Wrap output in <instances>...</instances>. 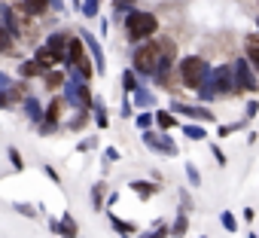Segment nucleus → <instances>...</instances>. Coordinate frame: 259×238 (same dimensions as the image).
<instances>
[{"mask_svg": "<svg viewBox=\"0 0 259 238\" xmlns=\"http://www.w3.org/2000/svg\"><path fill=\"white\" fill-rule=\"evenodd\" d=\"M186 226H189V223H186V217H180V220L174 223V229H171V235H177V238H180V235L186 232Z\"/></svg>", "mask_w": 259, "mask_h": 238, "instance_id": "nucleus-22", "label": "nucleus"}, {"mask_svg": "<svg viewBox=\"0 0 259 238\" xmlns=\"http://www.w3.org/2000/svg\"><path fill=\"white\" fill-rule=\"evenodd\" d=\"M213 156H217V162H220V165H226V153H223L220 147H213Z\"/></svg>", "mask_w": 259, "mask_h": 238, "instance_id": "nucleus-31", "label": "nucleus"}, {"mask_svg": "<svg viewBox=\"0 0 259 238\" xmlns=\"http://www.w3.org/2000/svg\"><path fill=\"white\" fill-rule=\"evenodd\" d=\"M119 4H122V0H119Z\"/></svg>", "mask_w": 259, "mask_h": 238, "instance_id": "nucleus-33", "label": "nucleus"}, {"mask_svg": "<svg viewBox=\"0 0 259 238\" xmlns=\"http://www.w3.org/2000/svg\"><path fill=\"white\" fill-rule=\"evenodd\" d=\"M156 31H159V19L153 13H128L125 16V34H128V40H132V43L150 40Z\"/></svg>", "mask_w": 259, "mask_h": 238, "instance_id": "nucleus-1", "label": "nucleus"}, {"mask_svg": "<svg viewBox=\"0 0 259 238\" xmlns=\"http://www.w3.org/2000/svg\"><path fill=\"white\" fill-rule=\"evenodd\" d=\"M171 110H174V113H183V116H189V119H201V123H213V113H210L207 107H189V104H174Z\"/></svg>", "mask_w": 259, "mask_h": 238, "instance_id": "nucleus-4", "label": "nucleus"}, {"mask_svg": "<svg viewBox=\"0 0 259 238\" xmlns=\"http://www.w3.org/2000/svg\"><path fill=\"white\" fill-rule=\"evenodd\" d=\"M238 129H241L238 123H232V126H223V129H220V138H223V135H232V132H238Z\"/></svg>", "mask_w": 259, "mask_h": 238, "instance_id": "nucleus-29", "label": "nucleus"}, {"mask_svg": "<svg viewBox=\"0 0 259 238\" xmlns=\"http://www.w3.org/2000/svg\"><path fill=\"white\" fill-rule=\"evenodd\" d=\"M52 229H55L61 238H76V232H79V226H76V220H73L70 214H64L61 223H52Z\"/></svg>", "mask_w": 259, "mask_h": 238, "instance_id": "nucleus-5", "label": "nucleus"}, {"mask_svg": "<svg viewBox=\"0 0 259 238\" xmlns=\"http://www.w3.org/2000/svg\"><path fill=\"white\" fill-rule=\"evenodd\" d=\"M10 159H13V168H16V171H22V156H19V150H16V147H10Z\"/></svg>", "mask_w": 259, "mask_h": 238, "instance_id": "nucleus-24", "label": "nucleus"}, {"mask_svg": "<svg viewBox=\"0 0 259 238\" xmlns=\"http://www.w3.org/2000/svg\"><path fill=\"white\" fill-rule=\"evenodd\" d=\"M61 110H64V101H61V98H55V101L46 107V132H52V129L58 126V116H61Z\"/></svg>", "mask_w": 259, "mask_h": 238, "instance_id": "nucleus-6", "label": "nucleus"}, {"mask_svg": "<svg viewBox=\"0 0 259 238\" xmlns=\"http://www.w3.org/2000/svg\"><path fill=\"white\" fill-rule=\"evenodd\" d=\"M250 61H235V76H238V89L241 92H259V86H256V80L250 76V67H247Z\"/></svg>", "mask_w": 259, "mask_h": 238, "instance_id": "nucleus-3", "label": "nucleus"}, {"mask_svg": "<svg viewBox=\"0 0 259 238\" xmlns=\"http://www.w3.org/2000/svg\"><path fill=\"white\" fill-rule=\"evenodd\" d=\"M256 110H259V104H256V101H250V104H247V116H256Z\"/></svg>", "mask_w": 259, "mask_h": 238, "instance_id": "nucleus-32", "label": "nucleus"}, {"mask_svg": "<svg viewBox=\"0 0 259 238\" xmlns=\"http://www.w3.org/2000/svg\"><path fill=\"white\" fill-rule=\"evenodd\" d=\"M34 61L43 67V70H52L55 64H58V55L49 49V46H43V49H37V55H34Z\"/></svg>", "mask_w": 259, "mask_h": 238, "instance_id": "nucleus-8", "label": "nucleus"}, {"mask_svg": "<svg viewBox=\"0 0 259 238\" xmlns=\"http://www.w3.org/2000/svg\"><path fill=\"white\" fill-rule=\"evenodd\" d=\"M183 132H186V138H192V141H201V138H207L201 126H183Z\"/></svg>", "mask_w": 259, "mask_h": 238, "instance_id": "nucleus-17", "label": "nucleus"}, {"mask_svg": "<svg viewBox=\"0 0 259 238\" xmlns=\"http://www.w3.org/2000/svg\"><path fill=\"white\" fill-rule=\"evenodd\" d=\"M132 189H135L138 195H147V199L159 192V186H156V183H147V180H135V183H132Z\"/></svg>", "mask_w": 259, "mask_h": 238, "instance_id": "nucleus-12", "label": "nucleus"}, {"mask_svg": "<svg viewBox=\"0 0 259 238\" xmlns=\"http://www.w3.org/2000/svg\"><path fill=\"white\" fill-rule=\"evenodd\" d=\"M46 46H49V49H52V52L58 55V61H64V58H67V49H64V46H70V40H67L64 34H52Z\"/></svg>", "mask_w": 259, "mask_h": 238, "instance_id": "nucleus-7", "label": "nucleus"}, {"mask_svg": "<svg viewBox=\"0 0 259 238\" xmlns=\"http://www.w3.org/2000/svg\"><path fill=\"white\" fill-rule=\"evenodd\" d=\"M113 229H116V232H125V235H135V232H138L135 223H122L119 217H113Z\"/></svg>", "mask_w": 259, "mask_h": 238, "instance_id": "nucleus-14", "label": "nucleus"}, {"mask_svg": "<svg viewBox=\"0 0 259 238\" xmlns=\"http://www.w3.org/2000/svg\"><path fill=\"white\" fill-rule=\"evenodd\" d=\"M67 98H70V101H79V104L85 107V104H89V89H85V86H70Z\"/></svg>", "mask_w": 259, "mask_h": 238, "instance_id": "nucleus-13", "label": "nucleus"}, {"mask_svg": "<svg viewBox=\"0 0 259 238\" xmlns=\"http://www.w3.org/2000/svg\"><path fill=\"white\" fill-rule=\"evenodd\" d=\"M28 110H31V113H28L31 119H40V107H37V101H31V98H28Z\"/></svg>", "mask_w": 259, "mask_h": 238, "instance_id": "nucleus-27", "label": "nucleus"}, {"mask_svg": "<svg viewBox=\"0 0 259 238\" xmlns=\"http://www.w3.org/2000/svg\"><path fill=\"white\" fill-rule=\"evenodd\" d=\"M61 83H64V80H61V73H46V86H49V89H58Z\"/></svg>", "mask_w": 259, "mask_h": 238, "instance_id": "nucleus-21", "label": "nucleus"}, {"mask_svg": "<svg viewBox=\"0 0 259 238\" xmlns=\"http://www.w3.org/2000/svg\"><path fill=\"white\" fill-rule=\"evenodd\" d=\"M156 123H159V129H174V113H156Z\"/></svg>", "mask_w": 259, "mask_h": 238, "instance_id": "nucleus-15", "label": "nucleus"}, {"mask_svg": "<svg viewBox=\"0 0 259 238\" xmlns=\"http://www.w3.org/2000/svg\"><path fill=\"white\" fill-rule=\"evenodd\" d=\"M49 7V0H25V13L28 16H43Z\"/></svg>", "mask_w": 259, "mask_h": 238, "instance_id": "nucleus-11", "label": "nucleus"}, {"mask_svg": "<svg viewBox=\"0 0 259 238\" xmlns=\"http://www.w3.org/2000/svg\"><path fill=\"white\" fill-rule=\"evenodd\" d=\"M247 58H250V64L259 70V37H256V34L247 37Z\"/></svg>", "mask_w": 259, "mask_h": 238, "instance_id": "nucleus-10", "label": "nucleus"}, {"mask_svg": "<svg viewBox=\"0 0 259 238\" xmlns=\"http://www.w3.org/2000/svg\"><path fill=\"white\" fill-rule=\"evenodd\" d=\"M40 70H43V67H40L37 61H25V64L19 67V73H22V76H37Z\"/></svg>", "mask_w": 259, "mask_h": 238, "instance_id": "nucleus-16", "label": "nucleus"}, {"mask_svg": "<svg viewBox=\"0 0 259 238\" xmlns=\"http://www.w3.org/2000/svg\"><path fill=\"white\" fill-rule=\"evenodd\" d=\"M186 174H189V180H192V186H198V183H201V174H198V171H195L192 165H186Z\"/></svg>", "mask_w": 259, "mask_h": 238, "instance_id": "nucleus-25", "label": "nucleus"}, {"mask_svg": "<svg viewBox=\"0 0 259 238\" xmlns=\"http://www.w3.org/2000/svg\"><path fill=\"white\" fill-rule=\"evenodd\" d=\"M165 235H168V226H159L153 235H141V238H165Z\"/></svg>", "mask_w": 259, "mask_h": 238, "instance_id": "nucleus-28", "label": "nucleus"}, {"mask_svg": "<svg viewBox=\"0 0 259 238\" xmlns=\"http://www.w3.org/2000/svg\"><path fill=\"white\" fill-rule=\"evenodd\" d=\"M150 123H153V116H150V113H144V116H138V126H141V129H147Z\"/></svg>", "mask_w": 259, "mask_h": 238, "instance_id": "nucleus-30", "label": "nucleus"}, {"mask_svg": "<svg viewBox=\"0 0 259 238\" xmlns=\"http://www.w3.org/2000/svg\"><path fill=\"white\" fill-rule=\"evenodd\" d=\"M92 202H95V208H101V202H104V183H95V189H92Z\"/></svg>", "mask_w": 259, "mask_h": 238, "instance_id": "nucleus-19", "label": "nucleus"}, {"mask_svg": "<svg viewBox=\"0 0 259 238\" xmlns=\"http://www.w3.org/2000/svg\"><path fill=\"white\" fill-rule=\"evenodd\" d=\"M217 92H223V95L229 92V70H220L217 73Z\"/></svg>", "mask_w": 259, "mask_h": 238, "instance_id": "nucleus-18", "label": "nucleus"}, {"mask_svg": "<svg viewBox=\"0 0 259 238\" xmlns=\"http://www.w3.org/2000/svg\"><path fill=\"white\" fill-rule=\"evenodd\" d=\"M220 220H223V226H226L229 232H235V229H238V223H235V217H232L229 211H223V214H220Z\"/></svg>", "mask_w": 259, "mask_h": 238, "instance_id": "nucleus-20", "label": "nucleus"}, {"mask_svg": "<svg viewBox=\"0 0 259 238\" xmlns=\"http://www.w3.org/2000/svg\"><path fill=\"white\" fill-rule=\"evenodd\" d=\"M82 58H85V52H82V40L70 37V46H67V61H70V64H79Z\"/></svg>", "mask_w": 259, "mask_h": 238, "instance_id": "nucleus-9", "label": "nucleus"}, {"mask_svg": "<svg viewBox=\"0 0 259 238\" xmlns=\"http://www.w3.org/2000/svg\"><path fill=\"white\" fill-rule=\"evenodd\" d=\"M180 76H183V83H186L189 89H201V83L207 80V64H204V58L186 55V58L180 61Z\"/></svg>", "mask_w": 259, "mask_h": 238, "instance_id": "nucleus-2", "label": "nucleus"}, {"mask_svg": "<svg viewBox=\"0 0 259 238\" xmlns=\"http://www.w3.org/2000/svg\"><path fill=\"white\" fill-rule=\"evenodd\" d=\"M98 4H101V0H85V7H82V16H95V13H98Z\"/></svg>", "mask_w": 259, "mask_h": 238, "instance_id": "nucleus-23", "label": "nucleus"}, {"mask_svg": "<svg viewBox=\"0 0 259 238\" xmlns=\"http://www.w3.org/2000/svg\"><path fill=\"white\" fill-rule=\"evenodd\" d=\"M122 80H125L128 92H135V73H132V70H125V73H122Z\"/></svg>", "mask_w": 259, "mask_h": 238, "instance_id": "nucleus-26", "label": "nucleus"}]
</instances>
